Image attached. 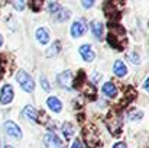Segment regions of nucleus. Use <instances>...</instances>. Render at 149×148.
Here are the masks:
<instances>
[{
  "label": "nucleus",
  "mask_w": 149,
  "mask_h": 148,
  "mask_svg": "<svg viewBox=\"0 0 149 148\" xmlns=\"http://www.w3.org/2000/svg\"><path fill=\"white\" fill-rule=\"evenodd\" d=\"M110 34L107 35V41L111 47L117 49H123V39H125V29L120 25H109Z\"/></svg>",
  "instance_id": "1"
},
{
  "label": "nucleus",
  "mask_w": 149,
  "mask_h": 148,
  "mask_svg": "<svg viewBox=\"0 0 149 148\" xmlns=\"http://www.w3.org/2000/svg\"><path fill=\"white\" fill-rule=\"evenodd\" d=\"M16 79H17L19 84L22 86V89H23L25 92H28V93L33 92V89H35V83H33L32 77H31L26 71L19 70V71H17V74H16Z\"/></svg>",
  "instance_id": "2"
},
{
  "label": "nucleus",
  "mask_w": 149,
  "mask_h": 148,
  "mask_svg": "<svg viewBox=\"0 0 149 148\" xmlns=\"http://www.w3.org/2000/svg\"><path fill=\"white\" fill-rule=\"evenodd\" d=\"M84 137H86V142L88 148H96L99 145V135L93 126H87L84 129Z\"/></svg>",
  "instance_id": "3"
},
{
  "label": "nucleus",
  "mask_w": 149,
  "mask_h": 148,
  "mask_svg": "<svg viewBox=\"0 0 149 148\" xmlns=\"http://www.w3.org/2000/svg\"><path fill=\"white\" fill-rule=\"evenodd\" d=\"M109 129H110V132L111 134H114V135H117L119 132H120V129H122V118L119 116V115H110V118H109Z\"/></svg>",
  "instance_id": "4"
},
{
  "label": "nucleus",
  "mask_w": 149,
  "mask_h": 148,
  "mask_svg": "<svg viewBox=\"0 0 149 148\" xmlns=\"http://www.w3.org/2000/svg\"><path fill=\"white\" fill-rule=\"evenodd\" d=\"M4 131L7 132V135H10V137H13V138H16V140H20V138H22V131H20V128H19L15 122H12V121L4 122Z\"/></svg>",
  "instance_id": "5"
},
{
  "label": "nucleus",
  "mask_w": 149,
  "mask_h": 148,
  "mask_svg": "<svg viewBox=\"0 0 149 148\" xmlns=\"http://www.w3.org/2000/svg\"><path fill=\"white\" fill-rule=\"evenodd\" d=\"M12 100H13V87L10 84H6L1 87V92H0V103L9 105Z\"/></svg>",
  "instance_id": "6"
},
{
  "label": "nucleus",
  "mask_w": 149,
  "mask_h": 148,
  "mask_svg": "<svg viewBox=\"0 0 149 148\" xmlns=\"http://www.w3.org/2000/svg\"><path fill=\"white\" fill-rule=\"evenodd\" d=\"M44 142H45L47 148H62V141L55 134H45Z\"/></svg>",
  "instance_id": "7"
},
{
  "label": "nucleus",
  "mask_w": 149,
  "mask_h": 148,
  "mask_svg": "<svg viewBox=\"0 0 149 148\" xmlns=\"http://www.w3.org/2000/svg\"><path fill=\"white\" fill-rule=\"evenodd\" d=\"M86 32V25L83 20H75L71 26V35L74 38H78V36H83Z\"/></svg>",
  "instance_id": "8"
},
{
  "label": "nucleus",
  "mask_w": 149,
  "mask_h": 148,
  "mask_svg": "<svg viewBox=\"0 0 149 148\" xmlns=\"http://www.w3.org/2000/svg\"><path fill=\"white\" fill-rule=\"evenodd\" d=\"M71 81H72V74L71 71H64L58 76V84L64 89H70L71 86Z\"/></svg>",
  "instance_id": "9"
},
{
  "label": "nucleus",
  "mask_w": 149,
  "mask_h": 148,
  "mask_svg": "<svg viewBox=\"0 0 149 148\" xmlns=\"http://www.w3.org/2000/svg\"><path fill=\"white\" fill-rule=\"evenodd\" d=\"M80 54H81V57L84 58V61H93L94 58H96V54H94V51L91 49V47L90 45H81L80 47Z\"/></svg>",
  "instance_id": "10"
},
{
  "label": "nucleus",
  "mask_w": 149,
  "mask_h": 148,
  "mask_svg": "<svg viewBox=\"0 0 149 148\" xmlns=\"http://www.w3.org/2000/svg\"><path fill=\"white\" fill-rule=\"evenodd\" d=\"M113 73H114L117 77H125V76L127 74V67H126V64H125L123 61L117 60V61L114 62V65H113Z\"/></svg>",
  "instance_id": "11"
},
{
  "label": "nucleus",
  "mask_w": 149,
  "mask_h": 148,
  "mask_svg": "<svg viewBox=\"0 0 149 148\" xmlns=\"http://www.w3.org/2000/svg\"><path fill=\"white\" fill-rule=\"evenodd\" d=\"M47 105H48V107H49L51 110H52V112H55V113H58V112H61V110H62V103L59 102V99L58 97H54V96L48 97Z\"/></svg>",
  "instance_id": "12"
},
{
  "label": "nucleus",
  "mask_w": 149,
  "mask_h": 148,
  "mask_svg": "<svg viewBox=\"0 0 149 148\" xmlns=\"http://www.w3.org/2000/svg\"><path fill=\"white\" fill-rule=\"evenodd\" d=\"M36 39H38L39 44H42V45L48 44V42H49V34H48V31H47L45 28H38V29H36Z\"/></svg>",
  "instance_id": "13"
},
{
  "label": "nucleus",
  "mask_w": 149,
  "mask_h": 148,
  "mask_svg": "<svg viewBox=\"0 0 149 148\" xmlns=\"http://www.w3.org/2000/svg\"><path fill=\"white\" fill-rule=\"evenodd\" d=\"M103 93H104L107 97H114L116 93H117L116 86H114L113 83H106V84L103 86Z\"/></svg>",
  "instance_id": "14"
},
{
  "label": "nucleus",
  "mask_w": 149,
  "mask_h": 148,
  "mask_svg": "<svg viewBox=\"0 0 149 148\" xmlns=\"http://www.w3.org/2000/svg\"><path fill=\"white\" fill-rule=\"evenodd\" d=\"M23 116H26L28 119H31V121H33V122L38 121V113H36V110H35L32 106H26V107L23 109Z\"/></svg>",
  "instance_id": "15"
},
{
  "label": "nucleus",
  "mask_w": 149,
  "mask_h": 148,
  "mask_svg": "<svg viewBox=\"0 0 149 148\" xmlns=\"http://www.w3.org/2000/svg\"><path fill=\"white\" fill-rule=\"evenodd\" d=\"M91 29H93V34H94L96 39H101V36H103V25L100 23L99 20H94L91 23Z\"/></svg>",
  "instance_id": "16"
},
{
  "label": "nucleus",
  "mask_w": 149,
  "mask_h": 148,
  "mask_svg": "<svg viewBox=\"0 0 149 148\" xmlns=\"http://www.w3.org/2000/svg\"><path fill=\"white\" fill-rule=\"evenodd\" d=\"M62 132H64L65 141H68V140L72 137V134H74V128H72V125H71L70 122L64 123V126H62Z\"/></svg>",
  "instance_id": "17"
},
{
  "label": "nucleus",
  "mask_w": 149,
  "mask_h": 148,
  "mask_svg": "<svg viewBox=\"0 0 149 148\" xmlns=\"http://www.w3.org/2000/svg\"><path fill=\"white\" fill-rule=\"evenodd\" d=\"M59 49H61V42H59V41H55V42H54V44L49 47L48 52H47V55H48V57H51V55H55V54H56Z\"/></svg>",
  "instance_id": "18"
},
{
  "label": "nucleus",
  "mask_w": 149,
  "mask_h": 148,
  "mask_svg": "<svg viewBox=\"0 0 149 148\" xmlns=\"http://www.w3.org/2000/svg\"><path fill=\"white\" fill-rule=\"evenodd\" d=\"M55 18H56L58 20H61V22H62V20H67V19L70 18V12H68L67 9H62V7H61L59 12L55 15Z\"/></svg>",
  "instance_id": "19"
},
{
  "label": "nucleus",
  "mask_w": 149,
  "mask_h": 148,
  "mask_svg": "<svg viewBox=\"0 0 149 148\" xmlns=\"http://www.w3.org/2000/svg\"><path fill=\"white\" fill-rule=\"evenodd\" d=\"M84 80H86V74H84L83 71H80V73H78V79L74 80V87H75V89H80V87L84 84Z\"/></svg>",
  "instance_id": "20"
},
{
  "label": "nucleus",
  "mask_w": 149,
  "mask_h": 148,
  "mask_svg": "<svg viewBox=\"0 0 149 148\" xmlns=\"http://www.w3.org/2000/svg\"><path fill=\"white\" fill-rule=\"evenodd\" d=\"M133 97H136V90H133L132 87H129L127 89V93H126V100L122 102V106H126V103H129Z\"/></svg>",
  "instance_id": "21"
},
{
  "label": "nucleus",
  "mask_w": 149,
  "mask_h": 148,
  "mask_svg": "<svg viewBox=\"0 0 149 148\" xmlns=\"http://www.w3.org/2000/svg\"><path fill=\"white\" fill-rule=\"evenodd\" d=\"M48 9H49V13H51V15H54V16H55V15L59 12L61 6H59L56 1H51L49 4H48Z\"/></svg>",
  "instance_id": "22"
},
{
  "label": "nucleus",
  "mask_w": 149,
  "mask_h": 148,
  "mask_svg": "<svg viewBox=\"0 0 149 148\" xmlns=\"http://www.w3.org/2000/svg\"><path fill=\"white\" fill-rule=\"evenodd\" d=\"M42 6H44V1H42V0H38V1H31V3H29V7H31V9H32L35 13H36V12H39Z\"/></svg>",
  "instance_id": "23"
},
{
  "label": "nucleus",
  "mask_w": 149,
  "mask_h": 148,
  "mask_svg": "<svg viewBox=\"0 0 149 148\" xmlns=\"http://www.w3.org/2000/svg\"><path fill=\"white\" fill-rule=\"evenodd\" d=\"M41 86L47 90V92H49L51 87H49V83H48V80H47V77H44V76H41Z\"/></svg>",
  "instance_id": "24"
},
{
  "label": "nucleus",
  "mask_w": 149,
  "mask_h": 148,
  "mask_svg": "<svg viewBox=\"0 0 149 148\" xmlns=\"http://www.w3.org/2000/svg\"><path fill=\"white\" fill-rule=\"evenodd\" d=\"M129 60H130L133 64H139V62H141V60H139L138 54H130V55H129Z\"/></svg>",
  "instance_id": "25"
},
{
  "label": "nucleus",
  "mask_w": 149,
  "mask_h": 148,
  "mask_svg": "<svg viewBox=\"0 0 149 148\" xmlns=\"http://www.w3.org/2000/svg\"><path fill=\"white\" fill-rule=\"evenodd\" d=\"M13 6H15L17 10H23V9H25V1H15Z\"/></svg>",
  "instance_id": "26"
},
{
  "label": "nucleus",
  "mask_w": 149,
  "mask_h": 148,
  "mask_svg": "<svg viewBox=\"0 0 149 148\" xmlns=\"http://www.w3.org/2000/svg\"><path fill=\"white\" fill-rule=\"evenodd\" d=\"M71 148H83V144H81V141H80V140H75V141L72 142Z\"/></svg>",
  "instance_id": "27"
},
{
  "label": "nucleus",
  "mask_w": 149,
  "mask_h": 148,
  "mask_svg": "<svg viewBox=\"0 0 149 148\" xmlns=\"http://www.w3.org/2000/svg\"><path fill=\"white\" fill-rule=\"evenodd\" d=\"M83 6H84V7H91V6H94V1H93V0H91V1L84 0V1H83Z\"/></svg>",
  "instance_id": "28"
},
{
  "label": "nucleus",
  "mask_w": 149,
  "mask_h": 148,
  "mask_svg": "<svg viewBox=\"0 0 149 148\" xmlns=\"http://www.w3.org/2000/svg\"><path fill=\"white\" fill-rule=\"evenodd\" d=\"M113 148H127V147H126V144H125V142H117V144H114V145H113Z\"/></svg>",
  "instance_id": "29"
},
{
  "label": "nucleus",
  "mask_w": 149,
  "mask_h": 148,
  "mask_svg": "<svg viewBox=\"0 0 149 148\" xmlns=\"http://www.w3.org/2000/svg\"><path fill=\"white\" fill-rule=\"evenodd\" d=\"M143 87H145V90L149 92V77L146 79V81H145V84H143Z\"/></svg>",
  "instance_id": "30"
},
{
  "label": "nucleus",
  "mask_w": 149,
  "mask_h": 148,
  "mask_svg": "<svg viewBox=\"0 0 149 148\" xmlns=\"http://www.w3.org/2000/svg\"><path fill=\"white\" fill-rule=\"evenodd\" d=\"M1 44H3V38H1V35H0V47H1Z\"/></svg>",
  "instance_id": "31"
},
{
  "label": "nucleus",
  "mask_w": 149,
  "mask_h": 148,
  "mask_svg": "<svg viewBox=\"0 0 149 148\" xmlns=\"http://www.w3.org/2000/svg\"><path fill=\"white\" fill-rule=\"evenodd\" d=\"M4 148H13V147H12V145H6Z\"/></svg>",
  "instance_id": "32"
}]
</instances>
